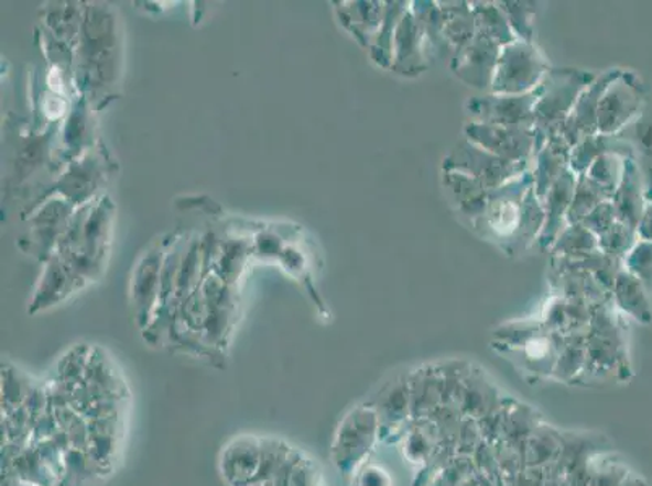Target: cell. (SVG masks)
Wrapping results in <instances>:
<instances>
[{"label":"cell","mask_w":652,"mask_h":486,"mask_svg":"<svg viewBox=\"0 0 652 486\" xmlns=\"http://www.w3.org/2000/svg\"><path fill=\"white\" fill-rule=\"evenodd\" d=\"M586 364L573 385L602 386L606 383L630 382L627 335L622 314L613 300L596 305L586 331Z\"/></svg>","instance_id":"1"},{"label":"cell","mask_w":652,"mask_h":486,"mask_svg":"<svg viewBox=\"0 0 652 486\" xmlns=\"http://www.w3.org/2000/svg\"><path fill=\"white\" fill-rule=\"evenodd\" d=\"M533 185L530 167V170L518 179L490 190L486 210L469 224V228L482 241L499 246L508 256H514V245L523 221L524 197Z\"/></svg>","instance_id":"2"},{"label":"cell","mask_w":652,"mask_h":486,"mask_svg":"<svg viewBox=\"0 0 652 486\" xmlns=\"http://www.w3.org/2000/svg\"><path fill=\"white\" fill-rule=\"evenodd\" d=\"M380 441V420L376 409L363 402L339 423L332 446V462L343 477H355L367 464Z\"/></svg>","instance_id":"3"},{"label":"cell","mask_w":652,"mask_h":486,"mask_svg":"<svg viewBox=\"0 0 652 486\" xmlns=\"http://www.w3.org/2000/svg\"><path fill=\"white\" fill-rule=\"evenodd\" d=\"M596 77L593 71L579 68H548L544 80L535 88L537 101L534 104V125L545 132L558 129L572 114L582 92L596 80Z\"/></svg>","instance_id":"4"},{"label":"cell","mask_w":652,"mask_h":486,"mask_svg":"<svg viewBox=\"0 0 652 486\" xmlns=\"http://www.w3.org/2000/svg\"><path fill=\"white\" fill-rule=\"evenodd\" d=\"M548 65L542 51L535 44L517 40L500 51L496 77L490 92L493 95H526L534 91L544 80Z\"/></svg>","instance_id":"5"},{"label":"cell","mask_w":652,"mask_h":486,"mask_svg":"<svg viewBox=\"0 0 652 486\" xmlns=\"http://www.w3.org/2000/svg\"><path fill=\"white\" fill-rule=\"evenodd\" d=\"M466 140L510 163H533L535 154L547 142V132L537 126H497L466 122Z\"/></svg>","instance_id":"6"},{"label":"cell","mask_w":652,"mask_h":486,"mask_svg":"<svg viewBox=\"0 0 652 486\" xmlns=\"http://www.w3.org/2000/svg\"><path fill=\"white\" fill-rule=\"evenodd\" d=\"M530 166L528 163H510L463 139L444 157L442 170H458L482 184L487 190H496L523 176Z\"/></svg>","instance_id":"7"},{"label":"cell","mask_w":652,"mask_h":486,"mask_svg":"<svg viewBox=\"0 0 652 486\" xmlns=\"http://www.w3.org/2000/svg\"><path fill=\"white\" fill-rule=\"evenodd\" d=\"M646 106V92L640 77L631 70H620L607 87L597 111V133L619 135L631 125Z\"/></svg>","instance_id":"8"},{"label":"cell","mask_w":652,"mask_h":486,"mask_svg":"<svg viewBox=\"0 0 652 486\" xmlns=\"http://www.w3.org/2000/svg\"><path fill=\"white\" fill-rule=\"evenodd\" d=\"M535 101L537 90L518 96L489 92L469 98L465 108L471 122L497 126H535Z\"/></svg>","instance_id":"9"},{"label":"cell","mask_w":652,"mask_h":486,"mask_svg":"<svg viewBox=\"0 0 652 486\" xmlns=\"http://www.w3.org/2000/svg\"><path fill=\"white\" fill-rule=\"evenodd\" d=\"M502 47L482 36L472 37L456 51L449 60V70L456 78L477 91H490Z\"/></svg>","instance_id":"10"},{"label":"cell","mask_w":652,"mask_h":486,"mask_svg":"<svg viewBox=\"0 0 652 486\" xmlns=\"http://www.w3.org/2000/svg\"><path fill=\"white\" fill-rule=\"evenodd\" d=\"M380 420V441L396 443L403 440L411 422V393L408 375L396 376L387 383L379 395L370 399Z\"/></svg>","instance_id":"11"},{"label":"cell","mask_w":652,"mask_h":486,"mask_svg":"<svg viewBox=\"0 0 652 486\" xmlns=\"http://www.w3.org/2000/svg\"><path fill=\"white\" fill-rule=\"evenodd\" d=\"M432 47L411 7L398 23L393 41V64L390 70L401 77L413 78L431 67Z\"/></svg>","instance_id":"12"},{"label":"cell","mask_w":652,"mask_h":486,"mask_svg":"<svg viewBox=\"0 0 652 486\" xmlns=\"http://www.w3.org/2000/svg\"><path fill=\"white\" fill-rule=\"evenodd\" d=\"M622 68H609L597 75L596 80L586 88L576 101L572 114L558 126V133L564 136L569 146L578 145L585 136L597 133V111H599L600 98L607 87L612 84L613 78L620 74Z\"/></svg>","instance_id":"13"},{"label":"cell","mask_w":652,"mask_h":486,"mask_svg":"<svg viewBox=\"0 0 652 486\" xmlns=\"http://www.w3.org/2000/svg\"><path fill=\"white\" fill-rule=\"evenodd\" d=\"M260 444L262 437L239 434L232 438L219 456V472L229 486L256 484L260 467Z\"/></svg>","instance_id":"14"},{"label":"cell","mask_w":652,"mask_h":486,"mask_svg":"<svg viewBox=\"0 0 652 486\" xmlns=\"http://www.w3.org/2000/svg\"><path fill=\"white\" fill-rule=\"evenodd\" d=\"M562 344H564V335L545 330L520 347L507 349L499 354L504 355L517 368L533 375L534 378H552Z\"/></svg>","instance_id":"15"},{"label":"cell","mask_w":652,"mask_h":486,"mask_svg":"<svg viewBox=\"0 0 652 486\" xmlns=\"http://www.w3.org/2000/svg\"><path fill=\"white\" fill-rule=\"evenodd\" d=\"M617 221L637 231L646 210V184L634 156L624 157L622 180L612 197Z\"/></svg>","instance_id":"16"},{"label":"cell","mask_w":652,"mask_h":486,"mask_svg":"<svg viewBox=\"0 0 652 486\" xmlns=\"http://www.w3.org/2000/svg\"><path fill=\"white\" fill-rule=\"evenodd\" d=\"M576 174L566 169L561 179L552 185L548 194L545 195L542 205H544L545 222L541 235L535 241L534 248L539 252H547L554 246L561 232L566 228V214H568L569 205H572L573 194H575Z\"/></svg>","instance_id":"17"},{"label":"cell","mask_w":652,"mask_h":486,"mask_svg":"<svg viewBox=\"0 0 652 486\" xmlns=\"http://www.w3.org/2000/svg\"><path fill=\"white\" fill-rule=\"evenodd\" d=\"M569 156H572V146L558 133V129L548 130L547 142L544 143L541 152L535 154L534 167L531 169L539 200H544L552 185L561 179L566 169H569Z\"/></svg>","instance_id":"18"},{"label":"cell","mask_w":652,"mask_h":486,"mask_svg":"<svg viewBox=\"0 0 652 486\" xmlns=\"http://www.w3.org/2000/svg\"><path fill=\"white\" fill-rule=\"evenodd\" d=\"M411 393V419H431L432 413L444 404V376L441 365L427 364L417 366L408 373Z\"/></svg>","instance_id":"19"},{"label":"cell","mask_w":652,"mask_h":486,"mask_svg":"<svg viewBox=\"0 0 652 486\" xmlns=\"http://www.w3.org/2000/svg\"><path fill=\"white\" fill-rule=\"evenodd\" d=\"M442 185L449 203L456 213L461 214L468 224L475 222L486 210L489 191L482 184L458 170H442Z\"/></svg>","instance_id":"20"},{"label":"cell","mask_w":652,"mask_h":486,"mask_svg":"<svg viewBox=\"0 0 652 486\" xmlns=\"http://www.w3.org/2000/svg\"><path fill=\"white\" fill-rule=\"evenodd\" d=\"M504 397L497 385H493L486 372L480 366L472 364L471 372L463 386L458 407L463 416L480 419L487 413L499 410L503 406Z\"/></svg>","instance_id":"21"},{"label":"cell","mask_w":652,"mask_h":486,"mask_svg":"<svg viewBox=\"0 0 652 486\" xmlns=\"http://www.w3.org/2000/svg\"><path fill=\"white\" fill-rule=\"evenodd\" d=\"M612 300L620 313L628 314L641 324L652 323L650 292L640 279L624 268L617 274Z\"/></svg>","instance_id":"22"},{"label":"cell","mask_w":652,"mask_h":486,"mask_svg":"<svg viewBox=\"0 0 652 486\" xmlns=\"http://www.w3.org/2000/svg\"><path fill=\"white\" fill-rule=\"evenodd\" d=\"M339 10L341 22L362 47H372L385 19V2H348Z\"/></svg>","instance_id":"23"},{"label":"cell","mask_w":652,"mask_h":486,"mask_svg":"<svg viewBox=\"0 0 652 486\" xmlns=\"http://www.w3.org/2000/svg\"><path fill=\"white\" fill-rule=\"evenodd\" d=\"M619 154V156H634L630 143L620 135H596L585 136L578 145L573 146L569 156V170L576 176H582L589 166L602 156V154Z\"/></svg>","instance_id":"24"},{"label":"cell","mask_w":652,"mask_h":486,"mask_svg":"<svg viewBox=\"0 0 652 486\" xmlns=\"http://www.w3.org/2000/svg\"><path fill=\"white\" fill-rule=\"evenodd\" d=\"M631 148H633L634 159L640 164L641 173H643L644 184H646V200L648 203L652 201V108L644 106L640 118L631 123L622 133Z\"/></svg>","instance_id":"25"},{"label":"cell","mask_w":652,"mask_h":486,"mask_svg":"<svg viewBox=\"0 0 652 486\" xmlns=\"http://www.w3.org/2000/svg\"><path fill=\"white\" fill-rule=\"evenodd\" d=\"M544 423V417L534 407L520 402L513 397H504L503 402V438L510 443L524 446L531 434Z\"/></svg>","instance_id":"26"},{"label":"cell","mask_w":652,"mask_h":486,"mask_svg":"<svg viewBox=\"0 0 652 486\" xmlns=\"http://www.w3.org/2000/svg\"><path fill=\"white\" fill-rule=\"evenodd\" d=\"M444 10V36L446 49L455 54L476 36L471 2H441Z\"/></svg>","instance_id":"27"},{"label":"cell","mask_w":652,"mask_h":486,"mask_svg":"<svg viewBox=\"0 0 652 486\" xmlns=\"http://www.w3.org/2000/svg\"><path fill=\"white\" fill-rule=\"evenodd\" d=\"M403 456L411 464L422 467L428 459L434 456L435 450L441 444V434L431 419L415 420L411 422L403 440Z\"/></svg>","instance_id":"28"},{"label":"cell","mask_w":652,"mask_h":486,"mask_svg":"<svg viewBox=\"0 0 652 486\" xmlns=\"http://www.w3.org/2000/svg\"><path fill=\"white\" fill-rule=\"evenodd\" d=\"M562 448H564L562 430L548 426L547 422L542 423L526 441V450H524L526 467H551L561 457Z\"/></svg>","instance_id":"29"},{"label":"cell","mask_w":652,"mask_h":486,"mask_svg":"<svg viewBox=\"0 0 652 486\" xmlns=\"http://www.w3.org/2000/svg\"><path fill=\"white\" fill-rule=\"evenodd\" d=\"M477 36L493 41L500 47L517 41L499 2H471Z\"/></svg>","instance_id":"30"},{"label":"cell","mask_w":652,"mask_h":486,"mask_svg":"<svg viewBox=\"0 0 652 486\" xmlns=\"http://www.w3.org/2000/svg\"><path fill=\"white\" fill-rule=\"evenodd\" d=\"M410 7L411 2H400V0L385 2V19H383L382 29L370 47V57L379 67L390 70L391 64H393V41L398 23Z\"/></svg>","instance_id":"31"},{"label":"cell","mask_w":652,"mask_h":486,"mask_svg":"<svg viewBox=\"0 0 652 486\" xmlns=\"http://www.w3.org/2000/svg\"><path fill=\"white\" fill-rule=\"evenodd\" d=\"M586 333H573L564 335L561 354H558L557 364H555L552 378L555 382L573 385L582 375L586 364Z\"/></svg>","instance_id":"32"},{"label":"cell","mask_w":652,"mask_h":486,"mask_svg":"<svg viewBox=\"0 0 652 486\" xmlns=\"http://www.w3.org/2000/svg\"><path fill=\"white\" fill-rule=\"evenodd\" d=\"M599 252V239L583 224L566 225L551 248L552 256L566 259H585Z\"/></svg>","instance_id":"33"},{"label":"cell","mask_w":652,"mask_h":486,"mask_svg":"<svg viewBox=\"0 0 652 486\" xmlns=\"http://www.w3.org/2000/svg\"><path fill=\"white\" fill-rule=\"evenodd\" d=\"M612 200V195L593 183L586 174L576 176L575 194L566 214V225L579 224L593 210L604 201Z\"/></svg>","instance_id":"34"},{"label":"cell","mask_w":652,"mask_h":486,"mask_svg":"<svg viewBox=\"0 0 652 486\" xmlns=\"http://www.w3.org/2000/svg\"><path fill=\"white\" fill-rule=\"evenodd\" d=\"M411 12L415 16L425 34H427L428 43L432 47V56L441 57L448 53L446 49L444 36V10H442L441 2L435 0H414L411 2Z\"/></svg>","instance_id":"35"},{"label":"cell","mask_w":652,"mask_h":486,"mask_svg":"<svg viewBox=\"0 0 652 486\" xmlns=\"http://www.w3.org/2000/svg\"><path fill=\"white\" fill-rule=\"evenodd\" d=\"M544 205L535 195L533 185L528 190L526 197H524L523 221H521L520 234H518L517 245H514V255L534 248L535 241H537L542 228H544Z\"/></svg>","instance_id":"36"},{"label":"cell","mask_w":652,"mask_h":486,"mask_svg":"<svg viewBox=\"0 0 652 486\" xmlns=\"http://www.w3.org/2000/svg\"><path fill=\"white\" fill-rule=\"evenodd\" d=\"M296 451L297 448L291 446L287 441L281 440V438L262 437L257 482H273Z\"/></svg>","instance_id":"37"},{"label":"cell","mask_w":652,"mask_h":486,"mask_svg":"<svg viewBox=\"0 0 652 486\" xmlns=\"http://www.w3.org/2000/svg\"><path fill=\"white\" fill-rule=\"evenodd\" d=\"M273 486H324L322 485V471L314 459L305 456L302 451H296L286 465L276 475Z\"/></svg>","instance_id":"38"},{"label":"cell","mask_w":652,"mask_h":486,"mask_svg":"<svg viewBox=\"0 0 652 486\" xmlns=\"http://www.w3.org/2000/svg\"><path fill=\"white\" fill-rule=\"evenodd\" d=\"M499 5L507 15L508 23H510L517 40L534 44L535 15H537L535 2L503 0V2H499Z\"/></svg>","instance_id":"39"},{"label":"cell","mask_w":652,"mask_h":486,"mask_svg":"<svg viewBox=\"0 0 652 486\" xmlns=\"http://www.w3.org/2000/svg\"><path fill=\"white\" fill-rule=\"evenodd\" d=\"M34 393L36 388L29 376L13 368L2 372V409L6 416L25 406Z\"/></svg>","instance_id":"40"},{"label":"cell","mask_w":652,"mask_h":486,"mask_svg":"<svg viewBox=\"0 0 652 486\" xmlns=\"http://www.w3.org/2000/svg\"><path fill=\"white\" fill-rule=\"evenodd\" d=\"M624 157L619 154H602L586 170V176L602 187L604 190L609 191L610 195L616 194L620 180H622Z\"/></svg>","instance_id":"41"},{"label":"cell","mask_w":652,"mask_h":486,"mask_svg":"<svg viewBox=\"0 0 652 486\" xmlns=\"http://www.w3.org/2000/svg\"><path fill=\"white\" fill-rule=\"evenodd\" d=\"M631 474L628 465L616 454L606 451L593 461V486H620Z\"/></svg>","instance_id":"42"},{"label":"cell","mask_w":652,"mask_h":486,"mask_svg":"<svg viewBox=\"0 0 652 486\" xmlns=\"http://www.w3.org/2000/svg\"><path fill=\"white\" fill-rule=\"evenodd\" d=\"M638 232L617 221L606 234L599 238V250L612 258L623 259L630 250L637 245Z\"/></svg>","instance_id":"43"},{"label":"cell","mask_w":652,"mask_h":486,"mask_svg":"<svg viewBox=\"0 0 652 486\" xmlns=\"http://www.w3.org/2000/svg\"><path fill=\"white\" fill-rule=\"evenodd\" d=\"M623 268L643 283L652 292V242L638 241L623 258Z\"/></svg>","instance_id":"44"},{"label":"cell","mask_w":652,"mask_h":486,"mask_svg":"<svg viewBox=\"0 0 652 486\" xmlns=\"http://www.w3.org/2000/svg\"><path fill=\"white\" fill-rule=\"evenodd\" d=\"M539 320L542 321L545 330L551 331V333L569 334V320L564 297L558 296V294H551L544 308H542Z\"/></svg>","instance_id":"45"},{"label":"cell","mask_w":652,"mask_h":486,"mask_svg":"<svg viewBox=\"0 0 652 486\" xmlns=\"http://www.w3.org/2000/svg\"><path fill=\"white\" fill-rule=\"evenodd\" d=\"M475 474L476 467L472 457L458 454L428 486H459Z\"/></svg>","instance_id":"46"},{"label":"cell","mask_w":652,"mask_h":486,"mask_svg":"<svg viewBox=\"0 0 652 486\" xmlns=\"http://www.w3.org/2000/svg\"><path fill=\"white\" fill-rule=\"evenodd\" d=\"M471 457L472 462H475L476 472L489 478L492 484L504 486L502 471H500L496 453H493L492 446L489 443H486L483 440L480 441L479 446L476 448L475 454Z\"/></svg>","instance_id":"47"},{"label":"cell","mask_w":652,"mask_h":486,"mask_svg":"<svg viewBox=\"0 0 652 486\" xmlns=\"http://www.w3.org/2000/svg\"><path fill=\"white\" fill-rule=\"evenodd\" d=\"M617 222L616 208H613L612 200L604 201L596 210L586 216L579 224L585 225L588 231H591L597 239L606 234L610 228Z\"/></svg>","instance_id":"48"},{"label":"cell","mask_w":652,"mask_h":486,"mask_svg":"<svg viewBox=\"0 0 652 486\" xmlns=\"http://www.w3.org/2000/svg\"><path fill=\"white\" fill-rule=\"evenodd\" d=\"M480 441H482V434H480L479 423L472 417H465L456 437V453L459 456L471 457Z\"/></svg>","instance_id":"49"},{"label":"cell","mask_w":652,"mask_h":486,"mask_svg":"<svg viewBox=\"0 0 652 486\" xmlns=\"http://www.w3.org/2000/svg\"><path fill=\"white\" fill-rule=\"evenodd\" d=\"M479 423L480 434L486 443L492 444L499 443L503 438V406L499 410L487 413V416L477 419Z\"/></svg>","instance_id":"50"},{"label":"cell","mask_w":652,"mask_h":486,"mask_svg":"<svg viewBox=\"0 0 652 486\" xmlns=\"http://www.w3.org/2000/svg\"><path fill=\"white\" fill-rule=\"evenodd\" d=\"M356 486H393L385 468L366 464L356 475Z\"/></svg>","instance_id":"51"},{"label":"cell","mask_w":652,"mask_h":486,"mask_svg":"<svg viewBox=\"0 0 652 486\" xmlns=\"http://www.w3.org/2000/svg\"><path fill=\"white\" fill-rule=\"evenodd\" d=\"M545 468L526 467L504 486H544Z\"/></svg>","instance_id":"52"},{"label":"cell","mask_w":652,"mask_h":486,"mask_svg":"<svg viewBox=\"0 0 652 486\" xmlns=\"http://www.w3.org/2000/svg\"><path fill=\"white\" fill-rule=\"evenodd\" d=\"M637 232L640 241L652 242V201L646 205V210H644L643 218H641Z\"/></svg>","instance_id":"53"},{"label":"cell","mask_w":652,"mask_h":486,"mask_svg":"<svg viewBox=\"0 0 652 486\" xmlns=\"http://www.w3.org/2000/svg\"><path fill=\"white\" fill-rule=\"evenodd\" d=\"M459 486H497L489 481V478L483 477L480 475L479 472H476L475 475L468 478V481L463 482Z\"/></svg>","instance_id":"54"},{"label":"cell","mask_w":652,"mask_h":486,"mask_svg":"<svg viewBox=\"0 0 652 486\" xmlns=\"http://www.w3.org/2000/svg\"><path fill=\"white\" fill-rule=\"evenodd\" d=\"M620 486H651V485H650V482L644 481L643 477H640V475L633 474V472H631V474L628 475L627 481H624L623 484Z\"/></svg>","instance_id":"55"},{"label":"cell","mask_w":652,"mask_h":486,"mask_svg":"<svg viewBox=\"0 0 652 486\" xmlns=\"http://www.w3.org/2000/svg\"><path fill=\"white\" fill-rule=\"evenodd\" d=\"M544 486H568V485H566L565 477H561V475L547 474V472H545Z\"/></svg>","instance_id":"56"},{"label":"cell","mask_w":652,"mask_h":486,"mask_svg":"<svg viewBox=\"0 0 652 486\" xmlns=\"http://www.w3.org/2000/svg\"><path fill=\"white\" fill-rule=\"evenodd\" d=\"M250 486H273V484H271V482H257V484Z\"/></svg>","instance_id":"57"}]
</instances>
